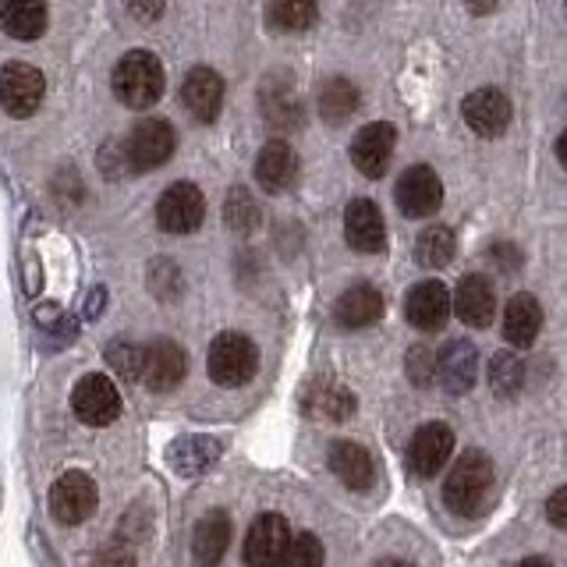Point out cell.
Listing matches in <instances>:
<instances>
[{
	"label": "cell",
	"mask_w": 567,
	"mask_h": 567,
	"mask_svg": "<svg viewBox=\"0 0 567 567\" xmlns=\"http://www.w3.org/2000/svg\"><path fill=\"white\" fill-rule=\"evenodd\" d=\"M489 489H493V461L483 451H465L451 468L447 483H443V504L454 514L472 518V514L483 511Z\"/></svg>",
	"instance_id": "obj_1"
},
{
	"label": "cell",
	"mask_w": 567,
	"mask_h": 567,
	"mask_svg": "<svg viewBox=\"0 0 567 567\" xmlns=\"http://www.w3.org/2000/svg\"><path fill=\"white\" fill-rule=\"evenodd\" d=\"M114 96L132 111H146L164 96V64L146 50L124 53L114 68Z\"/></svg>",
	"instance_id": "obj_2"
},
{
	"label": "cell",
	"mask_w": 567,
	"mask_h": 567,
	"mask_svg": "<svg viewBox=\"0 0 567 567\" xmlns=\"http://www.w3.org/2000/svg\"><path fill=\"white\" fill-rule=\"evenodd\" d=\"M259 369V351L245 333H220L209 344V377L220 386H245Z\"/></svg>",
	"instance_id": "obj_3"
},
{
	"label": "cell",
	"mask_w": 567,
	"mask_h": 567,
	"mask_svg": "<svg viewBox=\"0 0 567 567\" xmlns=\"http://www.w3.org/2000/svg\"><path fill=\"white\" fill-rule=\"evenodd\" d=\"M100 504L96 483L85 472H64L50 489V514L61 525H82L93 518V511Z\"/></svg>",
	"instance_id": "obj_4"
},
{
	"label": "cell",
	"mask_w": 567,
	"mask_h": 567,
	"mask_svg": "<svg viewBox=\"0 0 567 567\" xmlns=\"http://www.w3.org/2000/svg\"><path fill=\"white\" fill-rule=\"evenodd\" d=\"M203 217H206V199L192 182L171 185L156 203V224L167 235H192V230H199Z\"/></svg>",
	"instance_id": "obj_5"
},
{
	"label": "cell",
	"mask_w": 567,
	"mask_h": 567,
	"mask_svg": "<svg viewBox=\"0 0 567 567\" xmlns=\"http://www.w3.org/2000/svg\"><path fill=\"white\" fill-rule=\"evenodd\" d=\"M43 93H47V82L40 75V68L22 64V61H11L0 68V106H4L11 117L35 114V106L43 103Z\"/></svg>",
	"instance_id": "obj_6"
},
{
	"label": "cell",
	"mask_w": 567,
	"mask_h": 567,
	"mask_svg": "<svg viewBox=\"0 0 567 567\" xmlns=\"http://www.w3.org/2000/svg\"><path fill=\"white\" fill-rule=\"evenodd\" d=\"M71 408L85 425H111L121 415V394L111 377L103 372H89L71 390Z\"/></svg>",
	"instance_id": "obj_7"
},
{
	"label": "cell",
	"mask_w": 567,
	"mask_h": 567,
	"mask_svg": "<svg viewBox=\"0 0 567 567\" xmlns=\"http://www.w3.org/2000/svg\"><path fill=\"white\" fill-rule=\"evenodd\" d=\"M124 146H128V156H132L135 171H156V167H164L167 159H171V153L177 146V135L171 128V121L150 117V121L135 124Z\"/></svg>",
	"instance_id": "obj_8"
},
{
	"label": "cell",
	"mask_w": 567,
	"mask_h": 567,
	"mask_svg": "<svg viewBox=\"0 0 567 567\" xmlns=\"http://www.w3.org/2000/svg\"><path fill=\"white\" fill-rule=\"evenodd\" d=\"M291 543V525L280 514H259L245 536V567H280Z\"/></svg>",
	"instance_id": "obj_9"
},
{
	"label": "cell",
	"mask_w": 567,
	"mask_h": 567,
	"mask_svg": "<svg viewBox=\"0 0 567 567\" xmlns=\"http://www.w3.org/2000/svg\"><path fill=\"white\" fill-rule=\"evenodd\" d=\"M398 206L404 217H433V213L440 209L443 203V182H440V174L433 167H408L401 174V182H398Z\"/></svg>",
	"instance_id": "obj_10"
},
{
	"label": "cell",
	"mask_w": 567,
	"mask_h": 567,
	"mask_svg": "<svg viewBox=\"0 0 567 567\" xmlns=\"http://www.w3.org/2000/svg\"><path fill=\"white\" fill-rule=\"evenodd\" d=\"M394 146H398L394 124H386V121L365 124V128L351 138V164L359 167V174H365V177H380L390 167Z\"/></svg>",
	"instance_id": "obj_11"
},
{
	"label": "cell",
	"mask_w": 567,
	"mask_h": 567,
	"mask_svg": "<svg viewBox=\"0 0 567 567\" xmlns=\"http://www.w3.org/2000/svg\"><path fill=\"white\" fill-rule=\"evenodd\" d=\"M454 454V433L451 425L443 422H425L422 430L412 436V447H408V465L415 475L433 478Z\"/></svg>",
	"instance_id": "obj_12"
},
{
	"label": "cell",
	"mask_w": 567,
	"mask_h": 567,
	"mask_svg": "<svg viewBox=\"0 0 567 567\" xmlns=\"http://www.w3.org/2000/svg\"><path fill=\"white\" fill-rule=\"evenodd\" d=\"M185 369H188L185 351L174 341H167V337H159L150 348H142V380H146V386L156 390V394H167V390L182 383Z\"/></svg>",
	"instance_id": "obj_13"
},
{
	"label": "cell",
	"mask_w": 567,
	"mask_h": 567,
	"mask_svg": "<svg viewBox=\"0 0 567 567\" xmlns=\"http://www.w3.org/2000/svg\"><path fill=\"white\" fill-rule=\"evenodd\" d=\"M451 291L443 288L440 280H422L415 284L412 291H408L404 298V316H408V323H412L415 330H440L443 323L451 319Z\"/></svg>",
	"instance_id": "obj_14"
},
{
	"label": "cell",
	"mask_w": 567,
	"mask_h": 567,
	"mask_svg": "<svg viewBox=\"0 0 567 567\" xmlns=\"http://www.w3.org/2000/svg\"><path fill=\"white\" fill-rule=\"evenodd\" d=\"M461 114H465V124L475 135L496 138V135H504V128L511 124V100L501 89H475V93H468L465 103H461Z\"/></svg>",
	"instance_id": "obj_15"
},
{
	"label": "cell",
	"mask_w": 567,
	"mask_h": 567,
	"mask_svg": "<svg viewBox=\"0 0 567 567\" xmlns=\"http://www.w3.org/2000/svg\"><path fill=\"white\" fill-rule=\"evenodd\" d=\"M344 235L354 252H383L386 227H383L380 206L372 199H354L344 213Z\"/></svg>",
	"instance_id": "obj_16"
},
{
	"label": "cell",
	"mask_w": 567,
	"mask_h": 567,
	"mask_svg": "<svg viewBox=\"0 0 567 567\" xmlns=\"http://www.w3.org/2000/svg\"><path fill=\"white\" fill-rule=\"evenodd\" d=\"M182 103L195 121H217L224 106V79L213 68H192L182 85Z\"/></svg>",
	"instance_id": "obj_17"
},
{
	"label": "cell",
	"mask_w": 567,
	"mask_h": 567,
	"mask_svg": "<svg viewBox=\"0 0 567 567\" xmlns=\"http://www.w3.org/2000/svg\"><path fill=\"white\" fill-rule=\"evenodd\" d=\"M436 377L447 394H468L478 377V351L468 341H447L436 354Z\"/></svg>",
	"instance_id": "obj_18"
},
{
	"label": "cell",
	"mask_w": 567,
	"mask_h": 567,
	"mask_svg": "<svg viewBox=\"0 0 567 567\" xmlns=\"http://www.w3.org/2000/svg\"><path fill=\"white\" fill-rule=\"evenodd\" d=\"M256 182L266 192H288L298 182V153L288 142H266L256 156Z\"/></svg>",
	"instance_id": "obj_19"
},
{
	"label": "cell",
	"mask_w": 567,
	"mask_h": 567,
	"mask_svg": "<svg viewBox=\"0 0 567 567\" xmlns=\"http://www.w3.org/2000/svg\"><path fill=\"white\" fill-rule=\"evenodd\" d=\"M259 103H262V117L270 121L277 132L301 128V121H306V114H301V103L295 96V85H291V79H284V75H274L259 89Z\"/></svg>",
	"instance_id": "obj_20"
},
{
	"label": "cell",
	"mask_w": 567,
	"mask_h": 567,
	"mask_svg": "<svg viewBox=\"0 0 567 567\" xmlns=\"http://www.w3.org/2000/svg\"><path fill=\"white\" fill-rule=\"evenodd\" d=\"M330 472L341 478L348 489H369L372 478H377V465H372V454L354 440H337L330 447Z\"/></svg>",
	"instance_id": "obj_21"
},
{
	"label": "cell",
	"mask_w": 567,
	"mask_h": 567,
	"mask_svg": "<svg viewBox=\"0 0 567 567\" xmlns=\"http://www.w3.org/2000/svg\"><path fill=\"white\" fill-rule=\"evenodd\" d=\"M454 312L461 316V323H468V327H489L496 312V295L489 288V280L478 274H468L461 280L454 291Z\"/></svg>",
	"instance_id": "obj_22"
},
{
	"label": "cell",
	"mask_w": 567,
	"mask_h": 567,
	"mask_svg": "<svg viewBox=\"0 0 567 567\" xmlns=\"http://www.w3.org/2000/svg\"><path fill=\"white\" fill-rule=\"evenodd\" d=\"M333 316L344 330L372 327L383 316V295L372 288V284H354V288H348L341 298H337Z\"/></svg>",
	"instance_id": "obj_23"
},
{
	"label": "cell",
	"mask_w": 567,
	"mask_h": 567,
	"mask_svg": "<svg viewBox=\"0 0 567 567\" xmlns=\"http://www.w3.org/2000/svg\"><path fill=\"white\" fill-rule=\"evenodd\" d=\"M230 546V518L227 511H209L206 518L195 525V539H192V554L199 560V567H217Z\"/></svg>",
	"instance_id": "obj_24"
},
{
	"label": "cell",
	"mask_w": 567,
	"mask_h": 567,
	"mask_svg": "<svg viewBox=\"0 0 567 567\" xmlns=\"http://www.w3.org/2000/svg\"><path fill=\"white\" fill-rule=\"evenodd\" d=\"M0 29L11 40H40L47 32V4L43 0H0Z\"/></svg>",
	"instance_id": "obj_25"
},
{
	"label": "cell",
	"mask_w": 567,
	"mask_h": 567,
	"mask_svg": "<svg viewBox=\"0 0 567 567\" xmlns=\"http://www.w3.org/2000/svg\"><path fill=\"white\" fill-rule=\"evenodd\" d=\"M543 330V309L532 295H514L504 312V337L511 344L528 348Z\"/></svg>",
	"instance_id": "obj_26"
},
{
	"label": "cell",
	"mask_w": 567,
	"mask_h": 567,
	"mask_svg": "<svg viewBox=\"0 0 567 567\" xmlns=\"http://www.w3.org/2000/svg\"><path fill=\"white\" fill-rule=\"evenodd\" d=\"M306 412L312 419H327V422H344L351 412H354V398L351 390H344L341 383H330V380H319L306 390Z\"/></svg>",
	"instance_id": "obj_27"
},
{
	"label": "cell",
	"mask_w": 567,
	"mask_h": 567,
	"mask_svg": "<svg viewBox=\"0 0 567 567\" xmlns=\"http://www.w3.org/2000/svg\"><path fill=\"white\" fill-rule=\"evenodd\" d=\"M354 111H359V89H354L348 79H330L319 89V114L330 124L348 121Z\"/></svg>",
	"instance_id": "obj_28"
},
{
	"label": "cell",
	"mask_w": 567,
	"mask_h": 567,
	"mask_svg": "<svg viewBox=\"0 0 567 567\" xmlns=\"http://www.w3.org/2000/svg\"><path fill=\"white\" fill-rule=\"evenodd\" d=\"M415 256H419V262L425 266V270H440V266H447L454 259V230L443 227V224L425 227L419 235Z\"/></svg>",
	"instance_id": "obj_29"
},
{
	"label": "cell",
	"mask_w": 567,
	"mask_h": 567,
	"mask_svg": "<svg viewBox=\"0 0 567 567\" xmlns=\"http://www.w3.org/2000/svg\"><path fill=\"white\" fill-rule=\"evenodd\" d=\"M217 454H220L217 440L192 436V440H182V443H177V447L171 451V461H174V468L182 472V475H195V472L209 468L213 461H217Z\"/></svg>",
	"instance_id": "obj_30"
},
{
	"label": "cell",
	"mask_w": 567,
	"mask_h": 567,
	"mask_svg": "<svg viewBox=\"0 0 567 567\" xmlns=\"http://www.w3.org/2000/svg\"><path fill=\"white\" fill-rule=\"evenodd\" d=\"M270 22L280 32H306L316 22V0H270Z\"/></svg>",
	"instance_id": "obj_31"
},
{
	"label": "cell",
	"mask_w": 567,
	"mask_h": 567,
	"mask_svg": "<svg viewBox=\"0 0 567 567\" xmlns=\"http://www.w3.org/2000/svg\"><path fill=\"white\" fill-rule=\"evenodd\" d=\"M525 383V365L518 354H511V351H501V354H493L489 359V386H493V394L496 398H514L522 390Z\"/></svg>",
	"instance_id": "obj_32"
},
{
	"label": "cell",
	"mask_w": 567,
	"mask_h": 567,
	"mask_svg": "<svg viewBox=\"0 0 567 567\" xmlns=\"http://www.w3.org/2000/svg\"><path fill=\"white\" fill-rule=\"evenodd\" d=\"M224 220L230 230H238V235L256 230L259 227V206H256L252 195H248L245 188H230L227 203H224Z\"/></svg>",
	"instance_id": "obj_33"
},
{
	"label": "cell",
	"mask_w": 567,
	"mask_h": 567,
	"mask_svg": "<svg viewBox=\"0 0 567 567\" xmlns=\"http://www.w3.org/2000/svg\"><path fill=\"white\" fill-rule=\"evenodd\" d=\"M323 543L312 532H298V536H291L288 549H284L280 567H323Z\"/></svg>",
	"instance_id": "obj_34"
},
{
	"label": "cell",
	"mask_w": 567,
	"mask_h": 567,
	"mask_svg": "<svg viewBox=\"0 0 567 567\" xmlns=\"http://www.w3.org/2000/svg\"><path fill=\"white\" fill-rule=\"evenodd\" d=\"M106 362H111L124 380H142V348L128 341H114L106 348Z\"/></svg>",
	"instance_id": "obj_35"
},
{
	"label": "cell",
	"mask_w": 567,
	"mask_h": 567,
	"mask_svg": "<svg viewBox=\"0 0 567 567\" xmlns=\"http://www.w3.org/2000/svg\"><path fill=\"white\" fill-rule=\"evenodd\" d=\"M433 369H436V362H433V351L430 348H412V354H408V377H412V383L415 386H425V383H433Z\"/></svg>",
	"instance_id": "obj_36"
},
{
	"label": "cell",
	"mask_w": 567,
	"mask_h": 567,
	"mask_svg": "<svg viewBox=\"0 0 567 567\" xmlns=\"http://www.w3.org/2000/svg\"><path fill=\"white\" fill-rule=\"evenodd\" d=\"M546 518L554 522L557 528L567 532V486H560V489L546 501Z\"/></svg>",
	"instance_id": "obj_37"
},
{
	"label": "cell",
	"mask_w": 567,
	"mask_h": 567,
	"mask_svg": "<svg viewBox=\"0 0 567 567\" xmlns=\"http://www.w3.org/2000/svg\"><path fill=\"white\" fill-rule=\"evenodd\" d=\"M124 8H128L138 22H156L159 11H164V0H124Z\"/></svg>",
	"instance_id": "obj_38"
},
{
	"label": "cell",
	"mask_w": 567,
	"mask_h": 567,
	"mask_svg": "<svg viewBox=\"0 0 567 567\" xmlns=\"http://www.w3.org/2000/svg\"><path fill=\"white\" fill-rule=\"evenodd\" d=\"M493 259L501 262V270H514V266L522 262V252H514V248L504 241V245H496V248H493Z\"/></svg>",
	"instance_id": "obj_39"
},
{
	"label": "cell",
	"mask_w": 567,
	"mask_h": 567,
	"mask_svg": "<svg viewBox=\"0 0 567 567\" xmlns=\"http://www.w3.org/2000/svg\"><path fill=\"white\" fill-rule=\"evenodd\" d=\"M465 4H468L475 14H489V11H496V4H501V0H465Z\"/></svg>",
	"instance_id": "obj_40"
},
{
	"label": "cell",
	"mask_w": 567,
	"mask_h": 567,
	"mask_svg": "<svg viewBox=\"0 0 567 567\" xmlns=\"http://www.w3.org/2000/svg\"><path fill=\"white\" fill-rule=\"evenodd\" d=\"M557 159H560V164H564V171H567V132L557 138Z\"/></svg>",
	"instance_id": "obj_41"
},
{
	"label": "cell",
	"mask_w": 567,
	"mask_h": 567,
	"mask_svg": "<svg viewBox=\"0 0 567 567\" xmlns=\"http://www.w3.org/2000/svg\"><path fill=\"white\" fill-rule=\"evenodd\" d=\"M518 567H554V564H549V560H543V557H525Z\"/></svg>",
	"instance_id": "obj_42"
},
{
	"label": "cell",
	"mask_w": 567,
	"mask_h": 567,
	"mask_svg": "<svg viewBox=\"0 0 567 567\" xmlns=\"http://www.w3.org/2000/svg\"><path fill=\"white\" fill-rule=\"evenodd\" d=\"M377 567H412V564H408V560H398V557H383Z\"/></svg>",
	"instance_id": "obj_43"
}]
</instances>
